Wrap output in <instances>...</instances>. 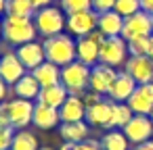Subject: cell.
Listing matches in <instances>:
<instances>
[{
    "label": "cell",
    "mask_w": 153,
    "mask_h": 150,
    "mask_svg": "<svg viewBox=\"0 0 153 150\" xmlns=\"http://www.w3.org/2000/svg\"><path fill=\"white\" fill-rule=\"evenodd\" d=\"M44 54L48 63H55L59 67H65L76 59V42L69 34H57L53 38H44Z\"/></svg>",
    "instance_id": "1"
},
{
    "label": "cell",
    "mask_w": 153,
    "mask_h": 150,
    "mask_svg": "<svg viewBox=\"0 0 153 150\" xmlns=\"http://www.w3.org/2000/svg\"><path fill=\"white\" fill-rule=\"evenodd\" d=\"M38 36L34 19H25V17H11L7 15L2 21V38L9 44L21 46L27 42H34V38Z\"/></svg>",
    "instance_id": "2"
},
{
    "label": "cell",
    "mask_w": 153,
    "mask_h": 150,
    "mask_svg": "<svg viewBox=\"0 0 153 150\" xmlns=\"http://www.w3.org/2000/svg\"><path fill=\"white\" fill-rule=\"evenodd\" d=\"M90 69L88 65L74 61L69 65H65L61 69V83L65 86V90L74 96H82L88 88H90Z\"/></svg>",
    "instance_id": "3"
},
{
    "label": "cell",
    "mask_w": 153,
    "mask_h": 150,
    "mask_svg": "<svg viewBox=\"0 0 153 150\" xmlns=\"http://www.w3.org/2000/svg\"><path fill=\"white\" fill-rule=\"evenodd\" d=\"M107 36L101 31V29H94L92 34L84 36V38H78L76 42V59L88 67H94L99 63V56H101V46L105 44Z\"/></svg>",
    "instance_id": "4"
},
{
    "label": "cell",
    "mask_w": 153,
    "mask_h": 150,
    "mask_svg": "<svg viewBox=\"0 0 153 150\" xmlns=\"http://www.w3.org/2000/svg\"><path fill=\"white\" fill-rule=\"evenodd\" d=\"M67 19L63 17V13L55 7H44L40 11H36L34 15V25H36V31L44 38H53L57 34H63V27H65Z\"/></svg>",
    "instance_id": "5"
},
{
    "label": "cell",
    "mask_w": 153,
    "mask_h": 150,
    "mask_svg": "<svg viewBox=\"0 0 153 150\" xmlns=\"http://www.w3.org/2000/svg\"><path fill=\"white\" fill-rule=\"evenodd\" d=\"M34 108H36V104L32 100H23V98L9 100L2 104V113L7 115L13 129H25L34 119Z\"/></svg>",
    "instance_id": "6"
},
{
    "label": "cell",
    "mask_w": 153,
    "mask_h": 150,
    "mask_svg": "<svg viewBox=\"0 0 153 150\" xmlns=\"http://www.w3.org/2000/svg\"><path fill=\"white\" fill-rule=\"evenodd\" d=\"M128 61V42L122 38V36H115V38H107L105 44L101 46V56H99V63L103 65H109V67H120V65H126Z\"/></svg>",
    "instance_id": "7"
},
{
    "label": "cell",
    "mask_w": 153,
    "mask_h": 150,
    "mask_svg": "<svg viewBox=\"0 0 153 150\" xmlns=\"http://www.w3.org/2000/svg\"><path fill=\"white\" fill-rule=\"evenodd\" d=\"M153 34V23H151V15L145 11H138L130 17L124 19V31L122 38L126 42L136 40V38H149Z\"/></svg>",
    "instance_id": "8"
},
{
    "label": "cell",
    "mask_w": 153,
    "mask_h": 150,
    "mask_svg": "<svg viewBox=\"0 0 153 150\" xmlns=\"http://www.w3.org/2000/svg\"><path fill=\"white\" fill-rule=\"evenodd\" d=\"M65 27L69 29V34L84 38L88 34H92L94 29H99V13L97 11H80V13H71L67 15V23Z\"/></svg>",
    "instance_id": "9"
},
{
    "label": "cell",
    "mask_w": 153,
    "mask_h": 150,
    "mask_svg": "<svg viewBox=\"0 0 153 150\" xmlns=\"http://www.w3.org/2000/svg\"><path fill=\"white\" fill-rule=\"evenodd\" d=\"M126 133V138L130 140V144H143L149 142L153 135V121L147 115H134L122 129Z\"/></svg>",
    "instance_id": "10"
},
{
    "label": "cell",
    "mask_w": 153,
    "mask_h": 150,
    "mask_svg": "<svg viewBox=\"0 0 153 150\" xmlns=\"http://www.w3.org/2000/svg\"><path fill=\"white\" fill-rule=\"evenodd\" d=\"M124 67H126V73L138 86L153 83V59L151 56H130Z\"/></svg>",
    "instance_id": "11"
},
{
    "label": "cell",
    "mask_w": 153,
    "mask_h": 150,
    "mask_svg": "<svg viewBox=\"0 0 153 150\" xmlns=\"http://www.w3.org/2000/svg\"><path fill=\"white\" fill-rule=\"evenodd\" d=\"M115 77H117V71L113 67L99 63V65H94L90 69V90L97 92V94H101V96L103 94H109Z\"/></svg>",
    "instance_id": "12"
},
{
    "label": "cell",
    "mask_w": 153,
    "mask_h": 150,
    "mask_svg": "<svg viewBox=\"0 0 153 150\" xmlns=\"http://www.w3.org/2000/svg\"><path fill=\"white\" fill-rule=\"evenodd\" d=\"M128 106L134 115H151L153 113V83H140L128 98Z\"/></svg>",
    "instance_id": "13"
},
{
    "label": "cell",
    "mask_w": 153,
    "mask_h": 150,
    "mask_svg": "<svg viewBox=\"0 0 153 150\" xmlns=\"http://www.w3.org/2000/svg\"><path fill=\"white\" fill-rule=\"evenodd\" d=\"M113 104L111 100H99L97 104L86 108V123L94 127L111 129V117H113Z\"/></svg>",
    "instance_id": "14"
},
{
    "label": "cell",
    "mask_w": 153,
    "mask_h": 150,
    "mask_svg": "<svg viewBox=\"0 0 153 150\" xmlns=\"http://www.w3.org/2000/svg\"><path fill=\"white\" fill-rule=\"evenodd\" d=\"M23 75H25V67H23V63L19 61V56L15 52H7L0 59V77L9 86H15Z\"/></svg>",
    "instance_id": "15"
},
{
    "label": "cell",
    "mask_w": 153,
    "mask_h": 150,
    "mask_svg": "<svg viewBox=\"0 0 153 150\" xmlns=\"http://www.w3.org/2000/svg\"><path fill=\"white\" fill-rule=\"evenodd\" d=\"M15 54L19 56V61L23 63L25 69L34 71L36 67H40L44 61H46V54H44V46L38 44V42H27V44H21Z\"/></svg>",
    "instance_id": "16"
},
{
    "label": "cell",
    "mask_w": 153,
    "mask_h": 150,
    "mask_svg": "<svg viewBox=\"0 0 153 150\" xmlns=\"http://www.w3.org/2000/svg\"><path fill=\"white\" fill-rule=\"evenodd\" d=\"M59 117H61V123L84 121V119H86V104L82 102V96L69 94L67 100L63 102V106L59 108Z\"/></svg>",
    "instance_id": "17"
},
{
    "label": "cell",
    "mask_w": 153,
    "mask_h": 150,
    "mask_svg": "<svg viewBox=\"0 0 153 150\" xmlns=\"http://www.w3.org/2000/svg\"><path fill=\"white\" fill-rule=\"evenodd\" d=\"M136 81L124 71V73H117V77H115V81H113V86H111V90H109V98H111V102H128V98L132 96V92L136 90Z\"/></svg>",
    "instance_id": "18"
},
{
    "label": "cell",
    "mask_w": 153,
    "mask_h": 150,
    "mask_svg": "<svg viewBox=\"0 0 153 150\" xmlns=\"http://www.w3.org/2000/svg\"><path fill=\"white\" fill-rule=\"evenodd\" d=\"M32 75L38 79V83H40L42 88L61 83V67L55 65V63H48V61H44L40 67H36V69L32 71Z\"/></svg>",
    "instance_id": "19"
},
{
    "label": "cell",
    "mask_w": 153,
    "mask_h": 150,
    "mask_svg": "<svg viewBox=\"0 0 153 150\" xmlns=\"http://www.w3.org/2000/svg\"><path fill=\"white\" fill-rule=\"evenodd\" d=\"M69 92L65 90L63 83H57V86H48V88H42L40 94H38V102L40 104H46V106H53V108H61L63 102L67 100Z\"/></svg>",
    "instance_id": "20"
},
{
    "label": "cell",
    "mask_w": 153,
    "mask_h": 150,
    "mask_svg": "<svg viewBox=\"0 0 153 150\" xmlns=\"http://www.w3.org/2000/svg\"><path fill=\"white\" fill-rule=\"evenodd\" d=\"M59 121H61L59 108H53V106H46V104H40V102L36 104L34 119H32V123L36 127H40V129H53Z\"/></svg>",
    "instance_id": "21"
},
{
    "label": "cell",
    "mask_w": 153,
    "mask_h": 150,
    "mask_svg": "<svg viewBox=\"0 0 153 150\" xmlns=\"http://www.w3.org/2000/svg\"><path fill=\"white\" fill-rule=\"evenodd\" d=\"M99 29H101L107 38L122 36V31H124V17L117 15L115 11L101 13V15H99Z\"/></svg>",
    "instance_id": "22"
},
{
    "label": "cell",
    "mask_w": 153,
    "mask_h": 150,
    "mask_svg": "<svg viewBox=\"0 0 153 150\" xmlns=\"http://www.w3.org/2000/svg\"><path fill=\"white\" fill-rule=\"evenodd\" d=\"M17 98H23V100H38V94L42 90V86L38 83V79L32 75V73H25L15 86H13Z\"/></svg>",
    "instance_id": "23"
},
{
    "label": "cell",
    "mask_w": 153,
    "mask_h": 150,
    "mask_svg": "<svg viewBox=\"0 0 153 150\" xmlns=\"http://www.w3.org/2000/svg\"><path fill=\"white\" fill-rule=\"evenodd\" d=\"M61 138L65 142H74L80 144L88 138V123L86 121H76V123H63L61 125Z\"/></svg>",
    "instance_id": "24"
},
{
    "label": "cell",
    "mask_w": 153,
    "mask_h": 150,
    "mask_svg": "<svg viewBox=\"0 0 153 150\" xmlns=\"http://www.w3.org/2000/svg\"><path fill=\"white\" fill-rule=\"evenodd\" d=\"M101 146L103 150H128L130 140L122 129H109V133H105V138L101 140Z\"/></svg>",
    "instance_id": "25"
},
{
    "label": "cell",
    "mask_w": 153,
    "mask_h": 150,
    "mask_svg": "<svg viewBox=\"0 0 153 150\" xmlns=\"http://www.w3.org/2000/svg\"><path fill=\"white\" fill-rule=\"evenodd\" d=\"M7 15L32 19L36 15V7L32 4V0H7Z\"/></svg>",
    "instance_id": "26"
},
{
    "label": "cell",
    "mask_w": 153,
    "mask_h": 150,
    "mask_svg": "<svg viewBox=\"0 0 153 150\" xmlns=\"http://www.w3.org/2000/svg\"><path fill=\"white\" fill-rule=\"evenodd\" d=\"M11 150H38V138L30 133L27 129H19L13 135Z\"/></svg>",
    "instance_id": "27"
},
{
    "label": "cell",
    "mask_w": 153,
    "mask_h": 150,
    "mask_svg": "<svg viewBox=\"0 0 153 150\" xmlns=\"http://www.w3.org/2000/svg\"><path fill=\"white\" fill-rule=\"evenodd\" d=\"M132 117H134V113H132V108L128 106V102H115V104H113V117H111V129H115V127L124 129V125H126Z\"/></svg>",
    "instance_id": "28"
},
{
    "label": "cell",
    "mask_w": 153,
    "mask_h": 150,
    "mask_svg": "<svg viewBox=\"0 0 153 150\" xmlns=\"http://www.w3.org/2000/svg\"><path fill=\"white\" fill-rule=\"evenodd\" d=\"M151 50V36L149 38H136L128 42V52L130 56H149Z\"/></svg>",
    "instance_id": "29"
},
{
    "label": "cell",
    "mask_w": 153,
    "mask_h": 150,
    "mask_svg": "<svg viewBox=\"0 0 153 150\" xmlns=\"http://www.w3.org/2000/svg\"><path fill=\"white\" fill-rule=\"evenodd\" d=\"M113 11L126 19V17H130V15L140 11V0H115Z\"/></svg>",
    "instance_id": "30"
},
{
    "label": "cell",
    "mask_w": 153,
    "mask_h": 150,
    "mask_svg": "<svg viewBox=\"0 0 153 150\" xmlns=\"http://www.w3.org/2000/svg\"><path fill=\"white\" fill-rule=\"evenodd\" d=\"M61 7L67 15H71V13H80V11H90L92 0H61Z\"/></svg>",
    "instance_id": "31"
},
{
    "label": "cell",
    "mask_w": 153,
    "mask_h": 150,
    "mask_svg": "<svg viewBox=\"0 0 153 150\" xmlns=\"http://www.w3.org/2000/svg\"><path fill=\"white\" fill-rule=\"evenodd\" d=\"M15 129L11 125H0V150H11Z\"/></svg>",
    "instance_id": "32"
},
{
    "label": "cell",
    "mask_w": 153,
    "mask_h": 150,
    "mask_svg": "<svg viewBox=\"0 0 153 150\" xmlns=\"http://www.w3.org/2000/svg\"><path fill=\"white\" fill-rule=\"evenodd\" d=\"M113 7H115V0H92V11H97L99 15L113 11Z\"/></svg>",
    "instance_id": "33"
},
{
    "label": "cell",
    "mask_w": 153,
    "mask_h": 150,
    "mask_svg": "<svg viewBox=\"0 0 153 150\" xmlns=\"http://www.w3.org/2000/svg\"><path fill=\"white\" fill-rule=\"evenodd\" d=\"M99 100H103V98H101V94H97V92H92L90 88H88V90H86V92L82 94V102L86 104V108H88V106H92V104H97Z\"/></svg>",
    "instance_id": "34"
},
{
    "label": "cell",
    "mask_w": 153,
    "mask_h": 150,
    "mask_svg": "<svg viewBox=\"0 0 153 150\" xmlns=\"http://www.w3.org/2000/svg\"><path fill=\"white\" fill-rule=\"evenodd\" d=\"M78 150H103L101 142H94V140H84L78 144Z\"/></svg>",
    "instance_id": "35"
},
{
    "label": "cell",
    "mask_w": 153,
    "mask_h": 150,
    "mask_svg": "<svg viewBox=\"0 0 153 150\" xmlns=\"http://www.w3.org/2000/svg\"><path fill=\"white\" fill-rule=\"evenodd\" d=\"M140 11L153 15V0H140Z\"/></svg>",
    "instance_id": "36"
},
{
    "label": "cell",
    "mask_w": 153,
    "mask_h": 150,
    "mask_svg": "<svg viewBox=\"0 0 153 150\" xmlns=\"http://www.w3.org/2000/svg\"><path fill=\"white\" fill-rule=\"evenodd\" d=\"M7 96H9V83L0 77V100H4Z\"/></svg>",
    "instance_id": "37"
},
{
    "label": "cell",
    "mask_w": 153,
    "mask_h": 150,
    "mask_svg": "<svg viewBox=\"0 0 153 150\" xmlns=\"http://www.w3.org/2000/svg\"><path fill=\"white\" fill-rule=\"evenodd\" d=\"M51 2H53V0H32V4L36 7V11H40L44 7H51Z\"/></svg>",
    "instance_id": "38"
},
{
    "label": "cell",
    "mask_w": 153,
    "mask_h": 150,
    "mask_svg": "<svg viewBox=\"0 0 153 150\" xmlns=\"http://www.w3.org/2000/svg\"><path fill=\"white\" fill-rule=\"evenodd\" d=\"M134 150H153V140L143 142V144H136V148H134Z\"/></svg>",
    "instance_id": "39"
},
{
    "label": "cell",
    "mask_w": 153,
    "mask_h": 150,
    "mask_svg": "<svg viewBox=\"0 0 153 150\" xmlns=\"http://www.w3.org/2000/svg\"><path fill=\"white\" fill-rule=\"evenodd\" d=\"M61 150H78V144H74V142H65V144L61 146Z\"/></svg>",
    "instance_id": "40"
},
{
    "label": "cell",
    "mask_w": 153,
    "mask_h": 150,
    "mask_svg": "<svg viewBox=\"0 0 153 150\" xmlns=\"http://www.w3.org/2000/svg\"><path fill=\"white\" fill-rule=\"evenodd\" d=\"M7 13V0H0V15Z\"/></svg>",
    "instance_id": "41"
},
{
    "label": "cell",
    "mask_w": 153,
    "mask_h": 150,
    "mask_svg": "<svg viewBox=\"0 0 153 150\" xmlns=\"http://www.w3.org/2000/svg\"><path fill=\"white\" fill-rule=\"evenodd\" d=\"M149 56L153 59V36H151V50H149Z\"/></svg>",
    "instance_id": "42"
},
{
    "label": "cell",
    "mask_w": 153,
    "mask_h": 150,
    "mask_svg": "<svg viewBox=\"0 0 153 150\" xmlns=\"http://www.w3.org/2000/svg\"><path fill=\"white\" fill-rule=\"evenodd\" d=\"M0 38H2V21H0Z\"/></svg>",
    "instance_id": "43"
},
{
    "label": "cell",
    "mask_w": 153,
    "mask_h": 150,
    "mask_svg": "<svg viewBox=\"0 0 153 150\" xmlns=\"http://www.w3.org/2000/svg\"><path fill=\"white\" fill-rule=\"evenodd\" d=\"M38 150H53V148H48V146H46V148H38Z\"/></svg>",
    "instance_id": "44"
},
{
    "label": "cell",
    "mask_w": 153,
    "mask_h": 150,
    "mask_svg": "<svg viewBox=\"0 0 153 150\" xmlns=\"http://www.w3.org/2000/svg\"><path fill=\"white\" fill-rule=\"evenodd\" d=\"M149 117H151V121H153V113H151V115H149Z\"/></svg>",
    "instance_id": "45"
},
{
    "label": "cell",
    "mask_w": 153,
    "mask_h": 150,
    "mask_svg": "<svg viewBox=\"0 0 153 150\" xmlns=\"http://www.w3.org/2000/svg\"><path fill=\"white\" fill-rule=\"evenodd\" d=\"M0 113H2V104H0Z\"/></svg>",
    "instance_id": "46"
},
{
    "label": "cell",
    "mask_w": 153,
    "mask_h": 150,
    "mask_svg": "<svg viewBox=\"0 0 153 150\" xmlns=\"http://www.w3.org/2000/svg\"><path fill=\"white\" fill-rule=\"evenodd\" d=\"M151 23H153V15H151Z\"/></svg>",
    "instance_id": "47"
},
{
    "label": "cell",
    "mask_w": 153,
    "mask_h": 150,
    "mask_svg": "<svg viewBox=\"0 0 153 150\" xmlns=\"http://www.w3.org/2000/svg\"><path fill=\"white\" fill-rule=\"evenodd\" d=\"M0 59H2V56H0Z\"/></svg>",
    "instance_id": "48"
}]
</instances>
